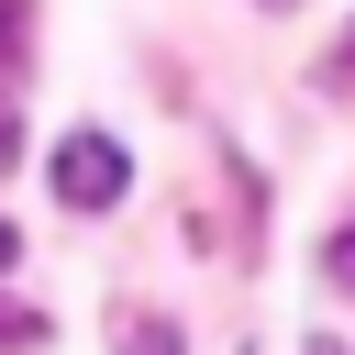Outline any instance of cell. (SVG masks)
I'll return each instance as SVG.
<instances>
[{
    "instance_id": "cell-1",
    "label": "cell",
    "mask_w": 355,
    "mask_h": 355,
    "mask_svg": "<svg viewBox=\"0 0 355 355\" xmlns=\"http://www.w3.org/2000/svg\"><path fill=\"white\" fill-rule=\"evenodd\" d=\"M122 189H133V155L111 133H67L55 144V200L67 211H122Z\"/></svg>"
},
{
    "instance_id": "cell-2",
    "label": "cell",
    "mask_w": 355,
    "mask_h": 355,
    "mask_svg": "<svg viewBox=\"0 0 355 355\" xmlns=\"http://www.w3.org/2000/svg\"><path fill=\"white\" fill-rule=\"evenodd\" d=\"M122 355H178V333H166L155 311H122Z\"/></svg>"
},
{
    "instance_id": "cell-3",
    "label": "cell",
    "mask_w": 355,
    "mask_h": 355,
    "mask_svg": "<svg viewBox=\"0 0 355 355\" xmlns=\"http://www.w3.org/2000/svg\"><path fill=\"white\" fill-rule=\"evenodd\" d=\"M44 344V311H22V300H0V355H33Z\"/></svg>"
},
{
    "instance_id": "cell-4",
    "label": "cell",
    "mask_w": 355,
    "mask_h": 355,
    "mask_svg": "<svg viewBox=\"0 0 355 355\" xmlns=\"http://www.w3.org/2000/svg\"><path fill=\"white\" fill-rule=\"evenodd\" d=\"M322 277H333V288H355V222H333V244H322Z\"/></svg>"
},
{
    "instance_id": "cell-5",
    "label": "cell",
    "mask_w": 355,
    "mask_h": 355,
    "mask_svg": "<svg viewBox=\"0 0 355 355\" xmlns=\"http://www.w3.org/2000/svg\"><path fill=\"white\" fill-rule=\"evenodd\" d=\"M11 155H22V111L0 100V166H11Z\"/></svg>"
},
{
    "instance_id": "cell-6",
    "label": "cell",
    "mask_w": 355,
    "mask_h": 355,
    "mask_svg": "<svg viewBox=\"0 0 355 355\" xmlns=\"http://www.w3.org/2000/svg\"><path fill=\"white\" fill-rule=\"evenodd\" d=\"M333 89H355V22H344V44H333Z\"/></svg>"
},
{
    "instance_id": "cell-7",
    "label": "cell",
    "mask_w": 355,
    "mask_h": 355,
    "mask_svg": "<svg viewBox=\"0 0 355 355\" xmlns=\"http://www.w3.org/2000/svg\"><path fill=\"white\" fill-rule=\"evenodd\" d=\"M11 266H22V233H11V222H0V277H11Z\"/></svg>"
},
{
    "instance_id": "cell-8",
    "label": "cell",
    "mask_w": 355,
    "mask_h": 355,
    "mask_svg": "<svg viewBox=\"0 0 355 355\" xmlns=\"http://www.w3.org/2000/svg\"><path fill=\"white\" fill-rule=\"evenodd\" d=\"M266 11H288V0H266Z\"/></svg>"
}]
</instances>
